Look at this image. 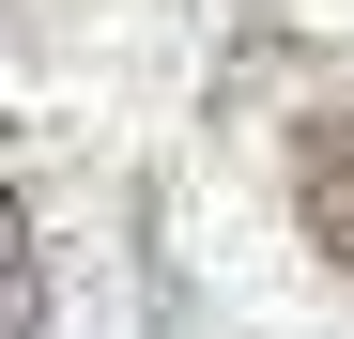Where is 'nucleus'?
Wrapping results in <instances>:
<instances>
[{
    "label": "nucleus",
    "instance_id": "f257e3e1",
    "mask_svg": "<svg viewBox=\"0 0 354 339\" xmlns=\"http://www.w3.org/2000/svg\"><path fill=\"white\" fill-rule=\"evenodd\" d=\"M292 216H308V247L354 277V108H308V124H292Z\"/></svg>",
    "mask_w": 354,
    "mask_h": 339
},
{
    "label": "nucleus",
    "instance_id": "f03ea898",
    "mask_svg": "<svg viewBox=\"0 0 354 339\" xmlns=\"http://www.w3.org/2000/svg\"><path fill=\"white\" fill-rule=\"evenodd\" d=\"M0 339H46V247H31L16 170H0Z\"/></svg>",
    "mask_w": 354,
    "mask_h": 339
}]
</instances>
